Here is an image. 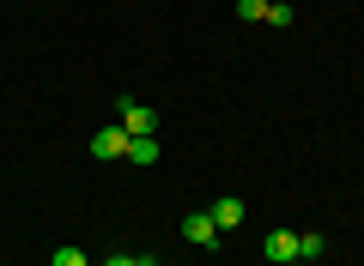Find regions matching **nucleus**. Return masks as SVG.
I'll list each match as a JSON object with an SVG mask.
<instances>
[{
    "instance_id": "nucleus-1",
    "label": "nucleus",
    "mask_w": 364,
    "mask_h": 266,
    "mask_svg": "<svg viewBox=\"0 0 364 266\" xmlns=\"http://www.w3.org/2000/svg\"><path fill=\"white\" fill-rule=\"evenodd\" d=\"M128 140H134V133H128V127H97V133H91V157H97V164H116V157H128Z\"/></svg>"
},
{
    "instance_id": "nucleus-2",
    "label": "nucleus",
    "mask_w": 364,
    "mask_h": 266,
    "mask_svg": "<svg viewBox=\"0 0 364 266\" xmlns=\"http://www.w3.org/2000/svg\"><path fill=\"white\" fill-rule=\"evenodd\" d=\"M261 254H267L273 266L298 260V230H267V242H261Z\"/></svg>"
},
{
    "instance_id": "nucleus-3",
    "label": "nucleus",
    "mask_w": 364,
    "mask_h": 266,
    "mask_svg": "<svg viewBox=\"0 0 364 266\" xmlns=\"http://www.w3.org/2000/svg\"><path fill=\"white\" fill-rule=\"evenodd\" d=\"M182 236L195 242V248H213V242H219V224H213V212H188V218H182Z\"/></svg>"
},
{
    "instance_id": "nucleus-4",
    "label": "nucleus",
    "mask_w": 364,
    "mask_h": 266,
    "mask_svg": "<svg viewBox=\"0 0 364 266\" xmlns=\"http://www.w3.org/2000/svg\"><path fill=\"white\" fill-rule=\"evenodd\" d=\"M122 127H128V133H158V115L146 109V103L122 97Z\"/></svg>"
},
{
    "instance_id": "nucleus-5",
    "label": "nucleus",
    "mask_w": 364,
    "mask_h": 266,
    "mask_svg": "<svg viewBox=\"0 0 364 266\" xmlns=\"http://www.w3.org/2000/svg\"><path fill=\"white\" fill-rule=\"evenodd\" d=\"M207 212H213V224H219V230H237V224H243V200H231V194H219Z\"/></svg>"
},
{
    "instance_id": "nucleus-6",
    "label": "nucleus",
    "mask_w": 364,
    "mask_h": 266,
    "mask_svg": "<svg viewBox=\"0 0 364 266\" xmlns=\"http://www.w3.org/2000/svg\"><path fill=\"white\" fill-rule=\"evenodd\" d=\"M128 157H134V164H158V140H152V133H134V140H128Z\"/></svg>"
},
{
    "instance_id": "nucleus-7",
    "label": "nucleus",
    "mask_w": 364,
    "mask_h": 266,
    "mask_svg": "<svg viewBox=\"0 0 364 266\" xmlns=\"http://www.w3.org/2000/svg\"><path fill=\"white\" fill-rule=\"evenodd\" d=\"M322 248H328V242L316 236V230H304V236H298V260H322Z\"/></svg>"
},
{
    "instance_id": "nucleus-8",
    "label": "nucleus",
    "mask_w": 364,
    "mask_h": 266,
    "mask_svg": "<svg viewBox=\"0 0 364 266\" xmlns=\"http://www.w3.org/2000/svg\"><path fill=\"white\" fill-rule=\"evenodd\" d=\"M237 18H243V25H261V18H267V0H237Z\"/></svg>"
},
{
    "instance_id": "nucleus-9",
    "label": "nucleus",
    "mask_w": 364,
    "mask_h": 266,
    "mask_svg": "<svg viewBox=\"0 0 364 266\" xmlns=\"http://www.w3.org/2000/svg\"><path fill=\"white\" fill-rule=\"evenodd\" d=\"M97 266H158V260H152V254H104Z\"/></svg>"
},
{
    "instance_id": "nucleus-10",
    "label": "nucleus",
    "mask_w": 364,
    "mask_h": 266,
    "mask_svg": "<svg viewBox=\"0 0 364 266\" xmlns=\"http://www.w3.org/2000/svg\"><path fill=\"white\" fill-rule=\"evenodd\" d=\"M49 266H91V260H85V248H73V242H67V248H55Z\"/></svg>"
}]
</instances>
